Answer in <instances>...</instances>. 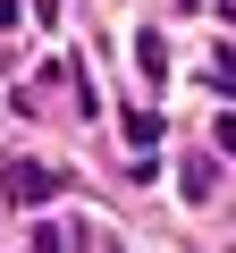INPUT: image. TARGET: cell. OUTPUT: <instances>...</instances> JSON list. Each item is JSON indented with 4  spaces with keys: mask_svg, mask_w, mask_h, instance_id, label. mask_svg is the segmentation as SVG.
Listing matches in <instances>:
<instances>
[{
    "mask_svg": "<svg viewBox=\"0 0 236 253\" xmlns=\"http://www.w3.org/2000/svg\"><path fill=\"white\" fill-rule=\"evenodd\" d=\"M59 177L42 169V161H9V169H0V194H9V203H42Z\"/></svg>",
    "mask_w": 236,
    "mask_h": 253,
    "instance_id": "1",
    "label": "cell"
},
{
    "mask_svg": "<svg viewBox=\"0 0 236 253\" xmlns=\"http://www.w3.org/2000/svg\"><path fill=\"white\" fill-rule=\"evenodd\" d=\"M211 76H219V84L236 93V51H228V59H211Z\"/></svg>",
    "mask_w": 236,
    "mask_h": 253,
    "instance_id": "2",
    "label": "cell"
},
{
    "mask_svg": "<svg viewBox=\"0 0 236 253\" xmlns=\"http://www.w3.org/2000/svg\"><path fill=\"white\" fill-rule=\"evenodd\" d=\"M9 26H17V0H0V34H9Z\"/></svg>",
    "mask_w": 236,
    "mask_h": 253,
    "instance_id": "3",
    "label": "cell"
}]
</instances>
